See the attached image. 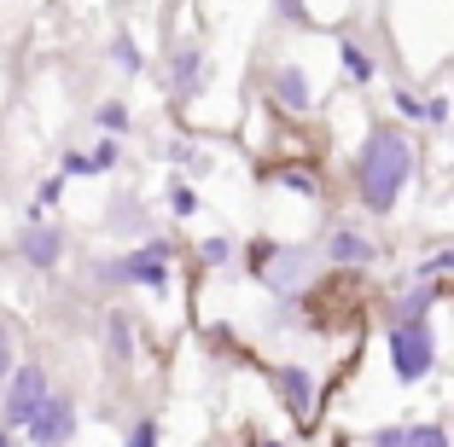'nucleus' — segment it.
Instances as JSON below:
<instances>
[{
    "label": "nucleus",
    "mask_w": 454,
    "mask_h": 447,
    "mask_svg": "<svg viewBox=\"0 0 454 447\" xmlns=\"http://www.w3.org/2000/svg\"><path fill=\"white\" fill-rule=\"evenodd\" d=\"M408 169H414V151L396 128H379L373 140L361 145V163H356V181H361V204L367 210H390L396 192L408 186Z\"/></svg>",
    "instance_id": "obj_1"
},
{
    "label": "nucleus",
    "mask_w": 454,
    "mask_h": 447,
    "mask_svg": "<svg viewBox=\"0 0 454 447\" xmlns=\"http://www.w3.org/2000/svg\"><path fill=\"white\" fill-rule=\"evenodd\" d=\"M390 360H396L402 383L426 378L431 372V331H426V320H402V326L390 331Z\"/></svg>",
    "instance_id": "obj_2"
},
{
    "label": "nucleus",
    "mask_w": 454,
    "mask_h": 447,
    "mask_svg": "<svg viewBox=\"0 0 454 447\" xmlns=\"http://www.w3.org/2000/svg\"><path fill=\"white\" fill-rule=\"evenodd\" d=\"M41 407H47V372L18 366L12 383H6V424H12V430H29V424L41 419Z\"/></svg>",
    "instance_id": "obj_3"
},
{
    "label": "nucleus",
    "mask_w": 454,
    "mask_h": 447,
    "mask_svg": "<svg viewBox=\"0 0 454 447\" xmlns=\"http://www.w3.org/2000/svg\"><path fill=\"white\" fill-rule=\"evenodd\" d=\"M163 256H169V244H152V250H134V256H122V262H111L106 274L111 279H129V285H152V290H158L163 285Z\"/></svg>",
    "instance_id": "obj_4"
},
{
    "label": "nucleus",
    "mask_w": 454,
    "mask_h": 447,
    "mask_svg": "<svg viewBox=\"0 0 454 447\" xmlns=\"http://www.w3.org/2000/svg\"><path fill=\"white\" fill-rule=\"evenodd\" d=\"M70 430H76L70 401H47V407H41V419L29 424V442H35V447H59V442H70Z\"/></svg>",
    "instance_id": "obj_5"
},
{
    "label": "nucleus",
    "mask_w": 454,
    "mask_h": 447,
    "mask_svg": "<svg viewBox=\"0 0 454 447\" xmlns=\"http://www.w3.org/2000/svg\"><path fill=\"white\" fill-rule=\"evenodd\" d=\"M280 395L292 401L297 419H309V407H315V389H309V372H303V366H286V372H280Z\"/></svg>",
    "instance_id": "obj_6"
},
{
    "label": "nucleus",
    "mask_w": 454,
    "mask_h": 447,
    "mask_svg": "<svg viewBox=\"0 0 454 447\" xmlns=\"http://www.w3.org/2000/svg\"><path fill=\"white\" fill-rule=\"evenodd\" d=\"M24 256L35 267H53L59 262V233H47V227H29L24 233Z\"/></svg>",
    "instance_id": "obj_7"
},
{
    "label": "nucleus",
    "mask_w": 454,
    "mask_h": 447,
    "mask_svg": "<svg viewBox=\"0 0 454 447\" xmlns=\"http://www.w3.org/2000/svg\"><path fill=\"white\" fill-rule=\"evenodd\" d=\"M274 93H280V105L309 111V81H303V70H280V76H274Z\"/></svg>",
    "instance_id": "obj_8"
},
{
    "label": "nucleus",
    "mask_w": 454,
    "mask_h": 447,
    "mask_svg": "<svg viewBox=\"0 0 454 447\" xmlns=\"http://www.w3.org/2000/svg\"><path fill=\"white\" fill-rule=\"evenodd\" d=\"M333 256H338V262H367L373 250H367V238H356V233H338V238H333Z\"/></svg>",
    "instance_id": "obj_9"
},
{
    "label": "nucleus",
    "mask_w": 454,
    "mask_h": 447,
    "mask_svg": "<svg viewBox=\"0 0 454 447\" xmlns=\"http://www.w3.org/2000/svg\"><path fill=\"white\" fill-rule=\"evenodd\" d=\"M408 442H414V447H449V435H442L437 424H414V430H408Z\"/></svg>",
    "instance_id": "obj_10"
},
{
    "label": "nucleus",
    "mask_w": 454,
    "mask_h": 447,
    "mask_svg": "<svg viewBox=\"0 0 454 447\" xmlns=\"http://www.w3.org/2000/svg\"><path fill=\"white\" fill-rule=\"evenodd\" d=\"M129 447H158V424H152V419H140V424L129 430Z\"/></svg>",
    "instance_id": "obj_11"
},
{
    "label": "nucleus",
    "mask_w": 454,
    "mask_h": 447,
    "mask_svg": "<svg viewBox=\"0 0 454 447\" xmlns=\"http://www.w3.org/2000/svg\"><path fill=\"white\" fill-rule=\"evenodd\" d=\"M192 76H204V58L199 53H187V58H181V70H175V81H181V88H192Z\"/></svg>",
    "instance_id": "obj_12"
},
{
    "label": "nucleus",
    "mask_w": 454,
    "mask_h": 447,
    "mask_svg": "<svg viewBox=\"0 0 454 447\" xmlns=\"http://www.w3.org/2000/svg\"><path fill=\"white\" fill-rule=\"evenodd\" d=\"M344 65H349V76H361V81L373 76V65H367V53H356V47H344Z\"/></svg>",
    "instance_id": "obj_13"
},
{
    "label": "nucleus",
    "mask_w": 454,
    "mask_h": 447,
    "mask_svg": "<svg viewBox=\"0 0 454 447\" xmlns=\"http://www.w3.org/2000/svg\"><path fill=\"white\" fill-rule=\"evenodd\" d=\"M373 447H414V442H408V430H379Z\"/></svg>",
    "instance_id": "obj_14"
},
{
    "label": "nucleus",
    "mask_w": 454,
    "mask_h": 447,
    "mask_svg": "<svg viewBox=\"0 0 454 447\" xmlns=\"http://www.w3.org/2000/svg\"><path fill=\"white\" fill-rule=\"evenodd\" d=\"M286 186H292V192H315V174H303V169H286Z\"/></svg>",
    "instance_id": "obj_15"
},
{
    "label": "nucleus",
    "mask_w": 454,
    "mask_h": 447,
    "mask_svg": "<svg viewBox=\"0 0 454 447\" xmlns=\"http://www.w3.org/2000/svg\"><path fill=\"white\" fill-rule=\"evenodd\" d=\"M111 163H117V145H111V140H99V151H94V169H111Z\"/></svg>",
    "instance_id": "obj_16"
},
{
    "label": "nucleus",
    "mask_w": 454,
    "mask_h": 447,
    "mask_svg": "<svg viewBox=\"0 0 454 447\" xmlns=\"http://www.w3.org/2000/svg\"><path fill=\"white\" fill-rule=\"evenodd\" d=\"M99 122H106V128H122L129 117H122V105H106V111H99Z\"/></svg>",
    "instance_id": "obj_17"
},
{
    "label": "nucleus",
    "mask_w": 454,
    "mask_h": 447,
    "mask_svg": "<svg viewBox=\"0 0 454 447\" xmlns=\"http://www.w3.org/2000/svg\"><path fill=\"white\" fill-rule=\"evenodd\" d=\"M426 274H454V250H442V256H437V262H431V267H426Z\"/></svg>",
    "instance_id": "obj_18"
},
{
    "label": "nucleus",
    "mask_w": 454,
    "mask_h": 447,
    "mask_svg": "<svg viewBox=\"0 0 454 447\" xmlns=\"http://www.w3.org/2000/svg\"><path fill=\"white\" fill-rule=\"evenodd\" d=\"M12 372V355H6V326H0V378Z\"/></svg>",
    "instance_id": "obj_19"
},
{
    "label": "nucleus",
    "mask_w": 454,
    "mask_h": 447,
    "mask_svg": "<svg viewBox=\"0 0 454 447\" xmlns=\"http://www.w3.org/2000/svg\"><path fill=\"white\" fill-rule=\"evenodd\" d=\"M256 447H280V442H256Z\"/></svg>",
    "instance_id": "obj_20"
}]
</instances>
